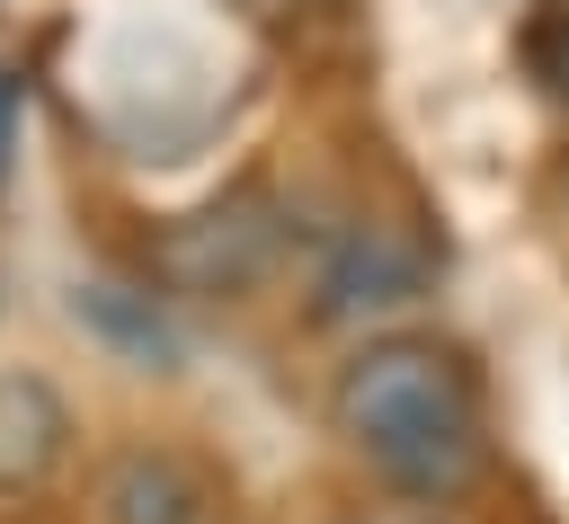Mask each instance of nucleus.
Segmentation results:
<instances>
[{
  "instance_id": "f257e3e1",
  "label": "nucleus",
  "mask_w": 569,
  "mask_h": 524,
  "mask_svg": "<svg viewBox=\"0 0 569 524\" xmlns=\"http://www.w3.org/2000/svg\"><path fill=\"white\" fill-rule=\"evenodd\" d=\"M347 444L409 497H453L480 471V391L471 364L436 337H373L338 373Z\"/></svg>"
},
{
  "instance_id": "f03ea898",
  "label": "nucleus",
  "mask_w": 569,
  "mask_h": 524,
  "mask_svg": "<svg viewBox=\"0 0 569 524\" xmlns=\"http://www.w3.org/2000/svg\"><path fill=\"white\" fill-rule=\"evenodd\" d=\"M267 249H276L267 204L231 195V204H204V213L169 222V231H160V249H151V266H160L178 293H240V284H258Z\"/></svg>"
},
{
  "instance_id": "7ed1b4c3",
  "label": "nucleus",
  "mask_w": 569,
  "mask_h": 524,
  "mask_svg": "<svg viewBox=\"0 0 569 524\" xmlns=\"http://www.w3.org/2000/svg\"><path fill=\"white\" fill-rule=\"evenodd\" d=\"M418 293H427V258L409 240H391V231H356L320 266V311L329 320H382V311H400Z\"/></svg>"
},
{
  "instance_id": "20e7f679",
  "label": "nucleus",
  "mask_w": 569,
  "mask_h": 524,
  "mask_svg": "<svg viewBox=\"0 0 569 524\" xmlns=\"http://www.w3.org/2000/svg\"><path fill=\"white\" fill-rule=\"evenodd\" d=\"M107 524H213V488L178 453H124L107 471Z\"/></svg>"
},
{
  "instance_id": "39448f33",
  "label": "nucleus",
  "mask_w": 569,
  "mask_h": 524,
  "mask_svg": "<svg viewBox=\"0 0 569 524\" xmlns=\"http://www.w3.org/2000/svg\"><path fill=\"white\" fill-rule=\"evenodd\" d=\"M71 444V409L36 373H0V488H36Z\"/></svg>"
},
{
  "instance_id": "423d86ee",
  "label": "nucleus",
  "mask_w": 569,
  "mask_h": 524,
  "mask_svg": "<svg viewBox=\"0 0 569 524\" xmlns=\"http://www.w3.org/2000/svg\"><path fill=\"white\" fill-rule=\"evenodd\" d=\"M80 320H89L98 337H116L133 364H169V355H178V337H169V320L151 311V293H124V284H80Z\"/></svg>"
},
{
  "instance_id": "0eeeda50",
  "label": "nucleus",
  "mask_w": 569,
  "mask_h": 524,
  "mask_svg": "<svg viewBox=\"0 0 569 524\" xmlns=\"http://www.w3.org/2000/svg\"><path fill=\"white\" fill-rule=\"evenodd\" d=\"M516 53H525V71L542 80V98H560V107H569V0H542V9L525 18Z\"/></svg>"
},
{
  "instance_id": "6e6552de",
  "label": "nucleus",
  "mask_w": 569,
  "mask_h": 524,
  "mask_svg": "<svg viewBox=\"0 0 569 524\" xmlns=\"http://www.w3.org/2000/svg\"><path fill=\"white\" fill-rule=\"evenodd\" d=\"M9 133H18V71H0V160H9Z\"/></svg>"
}]
</instances>
